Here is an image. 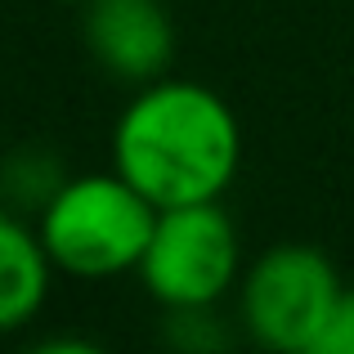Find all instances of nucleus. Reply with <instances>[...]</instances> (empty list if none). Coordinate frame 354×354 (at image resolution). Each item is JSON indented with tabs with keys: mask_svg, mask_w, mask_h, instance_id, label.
Instances as JSON below:
<instances>
[{
	"mask_svg": "<svg viewBox=\"0 0 354 354\" xmlns=\"http://www.w3.org/2000/svg\"><path fill=\"white\" fill-rule=\"evenodd\" d=\"M314 354H354V287L341 292V301H337V310H332V319H328V328H323Z\"/></svg>",
	"mask_w": 354,
	"mask_h": 354,
	"instance_id": "9",
	"label": "nucleus"
},
{
	"mask_svg": "<svg viewBox=\"0 0 354 354\" xmlns=\"http://www.w3.org/2000/svg\"><path fill=\"white\" fill-rule=\"evenodd\" d=\"M157 310H216L242 278V238L220 202L162 207L135 269Z\"/></svg>",
	"mask_w": 354,
	"mask_h": 354,
	"instance_id": "4",
	"label": "nucleus"
},
{
	"mask_svg": "<svg viewBox=\"0 0 354 354\" xmlns=\"http://www.w3.org/2000/svg\"><path fill=\"white\" fill-rule=\"evenodd\" d=\"M81 41L95 68H104L113 81L135 90L175 68L180 27L166 0H86Z\"/></svg>",
	"mask_w": 354,
	"mask_h": 354,
	"instance_id": "5",
	"label": "nucleus"
},
{
	"mask_svg": "<svg viewBox=\"0 0 354 354\" xmlns=\"http://www.w3.org/2000/svg\"><path fill=\"white\" fill-rule=\"evenodd\" d=\"M162 332H166L171 346L193 350V354H207V350H216V346H229L220 305H216V310H166Z\"/></svg>",
	"mask_w": 354,
	"mask_h": 354,
	"instance_id": "8",
	"label": "nucleus"
},
{
	"mask_svg": "<svg viewBox=\"0 0 354 354\" xmlns=\"http://www.w3.org/2000/svg\"><path fill=\"white\" fill-rule=\"evenodd\" d=\"M59 269L50 265L32 216H18L0 202V337L32 328L45 314Z\"/></svg>",
	"mask_w": 354,
	"mask_h": 354,
	"instance_id": "6",
	"label": "nucleus"
},
{
	"mask_svg": "<svg viewBox=\"0 0 354 354\" xmlns=\"http://www.w3.org/2000/svg\"><path fill=\"white\" fill-rule=\"evenodd\" d=\"M36 350H59V354H95V346L81 337H59V341H36Z\"/></svg>",
	"mask_w": 354,
	"mask_h": 354,
	"instance_id": "10",
	"label": "nucleus"
},
{
	"mask_svg": "<svg viewBox=\"0 0 354 354\" xmlns=\"http://www.w3.org/2000/svg\"><path fill=\"white\" fill-rule=\"evenodd\" d=\"M341 283L337 265L314 242H274L251 265H242L234 287V323L260 350L274 354H314Z\"/></svg>",
	"mask_w": 354,
	"mask_h": 354,
	"instance_id": "3",
	"label": "nucleus"
},
{
	"mask_svg": "<svg viewBox=\"0 0 354 354\" xmlns=\"http://www.w3.org/2000/svg\"><path fill=\"white\" fill-rule=\"evenodd\" d=\"M113 171L157 211L220 202L242 171V121L220 90L193 77L144 81L113 121Z\"/></svg>",
	"mask_w": 354,
	"mask_h": 354,
	"instance_id": "1",
	"label": "nucleus"
},
{
	"mask_svg": "<svg viewBox=\"0 0 354 354\" xmlns=\"http://www.w3.org/2000/svg\"><path fill=\"white\" fill-rule=\"evenodd\" d=\"M68 166L54 148L45 144H18L0 157V202L18 216H41V207L63 189L68 180Z\"/></svg>",
	"mask_w": 354,
	"mask_h": 354,
	"instance_id": "7",
	"label": "nucleus"
},
{
	"mask_svg": "<svg viewBox=\"0 0 354 354\" xmlns=\"http://www.w3.org/2000/svg\"><path fill=\"white\" fill-rule=\"evenodd\" d=\"M157 207L121 171H77L36 216L50 265L77 283L135 274L153 234Z\"/></svg>",
	"mask_w": 354,
	"mask_h": 354,
	"instance_id": "2",
	"label": "nucleus"
},
{
	"mask_svg": "<svg viewBox=\"0 0 354 354\" xmlns=\"http://www.w3.org/2000/svg\"><path fill=\"white\" fill-rule=\"evenodd\" d=\"M59 5H86V0H59Z\"/></svg>",
	"mask_w": 354,
	"mask_h": 354,
	"instance_id": "11",
	"label": "nucleus"
}]
</instances>
